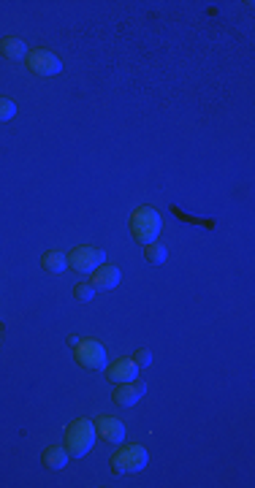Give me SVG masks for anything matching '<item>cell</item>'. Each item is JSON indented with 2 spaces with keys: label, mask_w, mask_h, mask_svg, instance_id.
<instances>
[{
  "label": "cell",
  "mask_w": 255,
  "mask_h": 488,
  "mask_svg": "<svg viewBox=\"0 0 255 488\" xmlns=\"http://www.w3.org/2000/svg\"><path fill=\"white\" fill-rule=\"evenodd\" d=\"M160 215L152 209V206H139L133 215H130V233L139 244H152L158 242V233H160Z\"/></svg>",
  "instance_id": "6da1fadb"
},
{
  "label": "cell",
  "mask_w": 255,
  "mask_h": 488,
  "mask_svg": "<svg viewBox=\"0 0 255 488\" xmlns=\"http://www.w3.org/2000/svg\"><path fill=\"white\" fill-rule=\"evenodd\" d=\"M95 445V423H90L87 418H76L65 428V447L71 450V456L82 459Z\"/></svg>",
  "instance_id": "7a4b0ae2"
},
{
  "label": "cell",
  "mask_w": 255,
  "mask_h": 488,
  "mask_svg": "<svg viewBox=\"0 0 255 488\" xmlns=\"http://www.w3.org/2000/svg\"><path fill=\"white\" fill-rule=\"evenodd\" d=\"M147 461H149V456L142 445H125L123 450H117V453L111 456V469H114L117 475H133V472L147 467Z\"/></svg>",
  "instance_id": "3957f363"
},
{
  "label": "cell",
  "mask_w": 255,
  "mask_h": 488,
  "mask_svg": "<svg viewBox=\"0 0 255 488\" xmlns=\"http://www.w3.org/2000/svg\"><path fill=\"white\" fill-rule=\"evenodd\" d=\"M101 264H106V255L98 247H74L68 252V269H74V271L92 274Z\"/></svg>",
  "instance_id": "277c9868"
},
{
  "label": "cell",
  "mask_w": 255,
  "mask_h": 488,
  "mask_svg": "<svg viewBox=\"0 0 255 488\" xmlns=\"http://www.w3.org/2000/svg\"><path fill=\"white\" fill-rule=\"evenodd\" d=\"M74 355H76L79 366H85V369H92V372L106 369V350L95 339H79V345L74 347Z\"/></svg>",
  "instance_id": "5b68a950"
},
{
  "label": "cell",
  "mask_w": 255,
  "mask_h": 488,
  "mask_svg": "<svg viewBox=\"0 0 255 488\" xmlns=\"http://www.w3.org/2000/svg\"><path fill=\"white\" fill-rule=\"evenodd\" d=\"M25 62L36 76H55L63 71V60L52 49H33V52H27Z\"/></svg>",
  "instance_id": "8992f818"
},
{
  "label": "cell",
  "mask_w": 255,
  "mask_h": 488,
  "mask_svg": "<svg viewBox=\"0 0 255 488\" xmlns=\"http://www.w3.org/2000/svg\"><path fill=\"white\" fill-rule=\"evenodd\" d=\"M95 434L106 442H123L125 440V426L114 415H98L95 418Z\"/></svg>",
  "instance_id": "52a82bcc"
},
{
  "label": "cell",
  "mask_w": 255,
  "mask_h": 488,
  "mask_svg": "<svg viewBox=\"0 0 255 488\" xmlns=\"http://www.w3.org/2000/svg\"><path fill=\"white\" fill-rule=\"evenodd\" d=\"M147 383L144 380H133V383H123V386L114 391V405L117 407H133L139 405V399L144 396Z\"/></svg>",
  "instance_id": "ba28073f"
},
{
  "label": "cell",
  "mask_w": 255,
  "mask_h": 488,
  "mask_svg": "<svg viewBox=\"0 0 255 488\" xmlns=\"http://www.w3.org/2000/svg\"><path fill=\"white\" fill-rule=\"evenodd\" d=\"M123 280V274H120V266L114 264H101L95 271H92V280L90 283L95 285V290L101 287V290H111V287H117Z\"/></svg>",
  "instance_id": "9c48e42d"
},
{
  "label": "cell",
  "mask_w": 255,
  "mask_h": 488,
  "mask_svg": "<svg viewBox=\"0 0 255 488\" xmlns=\"http://www.w3.org/2000/svg\"><path fill=\"white\" fill-rule=\"evenodd\" d=\"M106 377L111 383H133L139 377V366L133 364V358H120L109 366Z\"/></svg>",
  "instance_id": "30bf717a"
},
{
  "label": "cell",
  "mask_w": 255,
  "mask_h": 488,
  "mask_svg": "<svg viewBox=\"0 0 255 488\" xmlns=\"http://www.w3.org/2000/svg\"><path fill=\"white\" fill-rule=\"evenodd\" d=\"M0 55L11 62L27 60V43L22 39H17V36H6V39L0 41Z\"/></svg>",
  "instance_id": "8fae6325"
},
{
  "label": "cell",
  "mask_w": 255,
  "mask_h": 488,
  "mask_svg": "<svg viewBox=\"0 0 255 488\" xmlns=\"http://www.w3.org/2000/svg\"><path fill=\"white\" fill-rule=\"evenodd\" d=\"M41 266L43 271H49V274H63L68 269V255L60 252V250H46L41 255Z\"/></svg>",
  "instance_id": "7c38bea8"
},
{
  "label": "cell",
  "mask_w": 255,
  "mask_h": 488,
  "mask_svg": "<svg viewBox=\"0 0 255 488\" xmlns=\"http://www.w3.org/2000/svg\"><path fill=\"white\" fill-rule=\"evenodd\" d=\"M41 461H43V467H49V469H63L65 464H68V453H65L63 445H49L41 453Z\"/></svg>",
  "instance_id": "4fadbf2b"
},
{
  "label": "cell",
  "mask_w": 255,
  "mask_h": 488,
  "mask_svg": "<svg viewBox=\"0 0 255 488\" xmlns=\"http://www.w3.org/2000/svg\"><path fill=\"white\" fill-rule=\"evenodd\" d=\"M166 244H158V242H152V244H144V258H147L152 266H160L163 261H166Z\"/></svg>",
  "instance_id": "5bb4252c"
},
{
  "label": "cell",
  "mask_w": 255,
  "mask_h": 488,
  "mask_svg": "<svg viewBox=\"0 0 255 488\" xmlns=\"http://www.w3.org/2000/svg\"><path fill=\"white\" fill-rule=\"evenodd\" d=\"M74 293H76V299H79V301H92V299H95V285L85 280V283L76 285V290H74Z\"/></svg>",
  "instance_id": "9a60e30c"
},
{
  "label": "cell",
  "mask_w": 255,
  "mask_h": 488,
  "mask_svg": "<svg viewBox=\"0 0 255 488\" xmlns=\"http://www.w3.org/2000/svg\"><path fill=\"white\" fill-rule=\"evenodd\" d=\"M14 114H17V106L8 101V98H3V95H0V122H8Z\"/></svg>",
  "instance_id": "2e32d148"
},
{
  "label": "cell",
  "mask_w": 255,
  "mask_h": 488,
  "mask_svg": "<svg viewBox=\"0 0 255 488\" xmlns=\"http://www.w3.org/2000/svg\"><path fill=\"white\" fill-rule=\"evenodd\" d=\"M149 361H152V353H149V350H144V347H142V350H136L133 364L139 366V369H142V366H149Z\"/></svg>",
  "instance_id": "e0dca14e"
}]
</instances>
